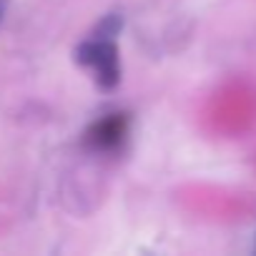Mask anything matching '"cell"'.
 <instances>
[{"label":"cell","mask_w":256,"mask_h":256,"mask_svg":"<svg viewBox=\"0 0 256 256\" xmlns=\"http://www.w3.org/2000/svg\"><path fill=\"white\" fill-rule=\"evenodd\" d=\"M78 63H83L86 68H90L96 73V80L103 88H113L120 80V63H118V50L116 43L110 40V36H96L90 40H86L78 50H76Z\"/></svg>","instance_id":"obj_1"},{"label":"cell","mask_w":256,"mask_h":256,"mask_svg":"<svg viewBox=\"0 0 256 256\" xmlns=\"http://www.w3.org/2000/svg\"><path fill=\"white\" fill-rule=\"evenodd\" d=\"M128 136V118L123 113H110L90 126L86 141L96 151H116Z\"/></svg>","instance_id":"obj_2"},{"label":"cell","mask_w":256,"mask_h":256,"mask_svg":"<svg viewBox=\"0 0 256 256\" xmlns=\"http://www.w3.org/2000/svg\"><path fill=\"white\" fill-rule=\"evenodd\" d=\"M8 10V0H0V23H3V16Z\"/></svg>","instance_id":"obj_3"}]
</instances>
